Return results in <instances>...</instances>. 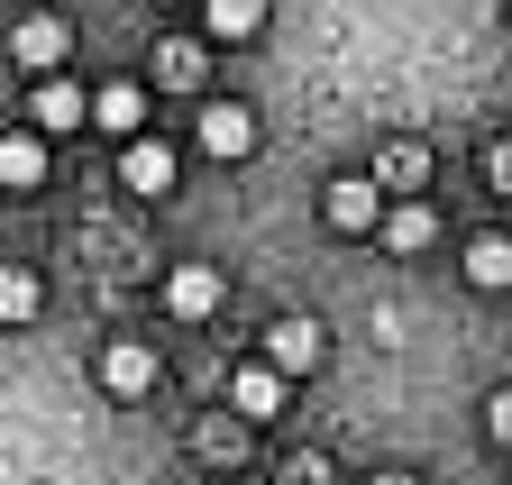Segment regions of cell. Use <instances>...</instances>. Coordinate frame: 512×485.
I'll return each instance as SVG.
<instances>
[{
    "instance_id": "cell-1",
    "label": "cell",
    "mask_w": 512,
    "mask_h": 485,
    "mask_svg": "<svg viewBox=\"0 0 512 485\" xmlns=\"http://www.w3.org/2000/svg\"><path fill=\"white\" fill-rule=\"evenodd\" d=\"M64 55H74V28H64V19L37 10V19L10 28V65H19V74H64Z\"/></svg>"
},
{
    "instance_id": "cell-9",
    "label": "cell",
    "mask_w": 512,
    "mask_h": 485,
    "mask_svg": "<svg viewBox=\"0 0 512 485\" xmlns=\"http://www.w3.org/2000/svg\"><path fill=\"white\" fill-rule=\"evenodd\" d=\"M101 385H110V394H147V385H156V348H147V339H110V348H101Z\"/></svg>"
},
{
    "instance_id": "cell-3",
    "label": "cell",
    "mask_w": 512,
    "mask_h": 485,
    "mask_svg": "<svg viewBox=\"0 0 512 485\" xmlns=\"http://www.w3.org/2000/svg\"><path fill=\"white\" fill-rule=\"evenodd\" d=\"M119 184L147 193V202L174 193V147H165V138H119Z\"/></svg>"
},
{
    "instance_id": "cell-7",
    "label": "cell",
    "mask_w": 512,
    "mask_h": 485,
    "mask_svg": "<svg viewBox=\"0 0 512 485\" xmlns=\"http://www.w3.org/2000/svg\"><path fill=\"white\" fill-rule=\"evenodd\" d=\"M320 339H330V330H320L311 312H293V321H275V330H266V357H275L284 376H311V367H320Z\"/></svg>"
},
{
    "instance_id": "cell-6",
    "label": "cell",
    "mask_w": 512,
    "mask_h": 485,
    "mask_svg": "<svg viewBox=\"0 0 512 485\" xmlns=\"http://www.w3.org/2000/svg\"><path fill=\"white\" fill-rule=\"evenodd\" d=\"M192 138H202V156H220V165H229V156H247V147H256V110H238V101H211Z\"/></svg>"
},
{
    "instance_id": "cell-19",
    "label": "cell",
    "mask_w": 512,
    "mask_h": 485,
    "mask_svg": "<svg viewBox=\"0 0 512 485\" xmlns=\"http://www.w3.org/2000/svg\"><path fill=\"white\" fill-rule=\"evenodd\" d=\"M485 440H494V449H512V385L485 403Z\"/></svg>"
},
{
    "instance_id": "cell-20",
    "label": "cell",
    "mask_w": 512,
    "mask_h": 485,
    "mask_svg": "<svg viewBox=\"0 0 512 485\" xmlns=\"http://www.w3.org/2000/svg\"><path fill=\"white\" fill-rule=\"evenodd\" d=\"M485 174H494V193H512V138H503V147L485 156Z\"/></svg>"
},
{
    "instance_id": "cell-18",
    "label": "cell",
    "mask_w": 512,
    "mask_h": 485,
    "mask_svg": "<svg viewBox=\"0 0 512 485\" xmlns=\"http://www.w3.org/2000/svg\"><path fill=\"white\" fill-rule=\"evenodd\" d=\"M275 485H330V458H311V449H302V458L275 467Z\"/></svg>"
},
{
    "instance_id": "cell-8",
    "label": "cell",
    "mask_w": 512,
    "mask_h": 485,
    "mask_svg": "<svg viewBox=\"0 0 512 485\" xmlns=\"http://www.w3.org/2000/svg\"><path fill=\"white\" fill-rule=\"evenodd\" d=\"M165 312L174 321H211L220 312V266H174L165 275Z\"/></svg>"
},
{
    "instance_id": "cell-4",
    "label": "cell",
    "mask_w": 512,
    "mask_h": 485,
    "mask_svg": "<svg viewBox=\"0 0 512 485\" xmlns=\"http://www.w3.org/2000/svg\"><path fill=\"white\" fill-rule=\"evenodd\" d=\"M28 119H37L46 138H64V129H83V119H92V101H83V83L37 74V92H28Z\"/></svg>"
},
{
    "instance_id": "cell-16",
    "label": "cell",
    "mask_w": 512,
    "mask_h": 485,
    "mask_svg": "<svg viewBox=\"0 0 512 485\" xmlns=\"http://www.w3.org/2000/svg\"><path fill=\"white\" fill-rule=\"evenodd\" d=\"M46 312V284L28 266H0V321H37Z\"/></svg>"
},
{
    "instance_id": "cell-15",
    "label": "cell",
    "mask_w": 512,
    "mask_h": 485,
    "mask_svg": "<svg viewBox=\"0 0 512 485\" xmlns=\"http://www.w3.org/2000/svg\"><path fill=\"white\" fill-rule=\"evenodd\" d=\"M439 238V220H430V202H403V211H384V248H403V257H421Z\"/></svg>"
},
{
    "instance_id": "cell-21",
    "label": "cell",
    "mask_w": 512,
    "mask_h": 485,
    "mask_svg": "<svg viewBox=\"0 0 512 485\" xmlns=\"http://www.w3.org/2000/svg\"><path fill=\"white\" fill-rule=\"evenodd\" d=\"M375 485H421V476H375Z\"/></svg>"
},
{
    "instance_id": "cell-13",
    "label": "cell",
    "mask_w": 512,
    "mask_h": 485,
    "mask_svg": "<svg viewBox=\"0 0 512 485\" xmlns=\"http://www.w3.org/2000/svg\"><path fill=\"white\" fill-rule=\"evenodd\" d=\"M467 284L476 293H512V238H476L467 248Z\"/></svg>"
},
{
    "instance_id": "cell-11",
    "label": "cell",
    "mask_w": 512,
    "mask_h": 485,
    "mask_svg": "<svg viewBox=\"0 0 512 485\" xmlns=\"http://www.w3.org/2000/svg\"><path fill=\"white\" fill-rule=\"evenodd\" d=\"M202 74H211L202 37H165V46H156V83H165V92H202Z\"/></svg>"
},
{
    "instance_id": "cell-14",
    "label": "cell",
    "mask_w": 512,
    "mask_h": 485,
    "mask_svg": "<svg viewBox=\"0 0 512 485\" xmlns=\"http://www.w3.org/2000/svg\"><path fill=\"white\" fill-rule=\"evenodd\" d=\"M202 19H211V37H220V46H238V37L266 28V0H202Z\"/></svg>"
},
{
    "instance_id": "cell-5",
    "label": "cell",
    "mask_w": 512,
    "mask_h": 485,
    "mask_svg": "<svg viewBox=\"0 0 512 485\" xmlns=\"http://www.w3.org/2000/svg\"><path fill=\"white\" fill-rule=\"evenodd\" d=\"M46 184V129H0V193Z\"/></svg>"
},
{
    "instance_id": "cell-2",
    "label": "cell",
    "mask_w": 512,
    "mask_h": 485,
    "mask_svg": "<svg viewBox=\"0 0 512 485\" xmlns=\"http://www.w3.org/2000/svg\"><path fill=\"white\" fill-rule=\"evenodd\" d=\"M320 211H330V229H348V238H366L375 220H384V193H375V174H339L330 193H320Z\"/></svg>"
},
{
    "instance_id": "cell-12",
    "label": "cell",
    "mask_w": 512,
    "mask_h": 485,
    "mask_svg": "<svg viewBox=\"0 0 512 485\" xmlns=\"http://www.w3.org/2000/svg\"><path fill=\"white\" fill-rule=\"evenodd\" d=\"M92 129H110V138H138V129H147V92H138V83H110V92H92Z\"/></svg>"
},
{
    "instance_id": "cell-10",
    "label": "cell",
    "mask_w": 512,
    "mask_h": 485,
    "mask_svg": "<svg viewBox=\"0 0 512 485\" xmlns=\"http://www.w3.org/2000/svg\"><path fill=\"white\" fill-rule=\"evenodd\" d=\"M229 403H238L247 421H275V412H284V367H275V357H266V367H238V376H229Z\"/></svg>"
},
{
    "instance_id": "cell-17",
    "label": "cell",
    "mask_w": 512,
    "mask_h": 485,
    "mask_svg": "<svg viewBox=\"0 0 512 485\" xmlns=\"http://www.w3.org/2000/svg\"><path fill=\"white\" fill-rule=\"evenodd\" d=\"M421 174H430V156H421V147H394V156L375 165V184H394V193H412Z\"/></svg>"
}]
</instances>
